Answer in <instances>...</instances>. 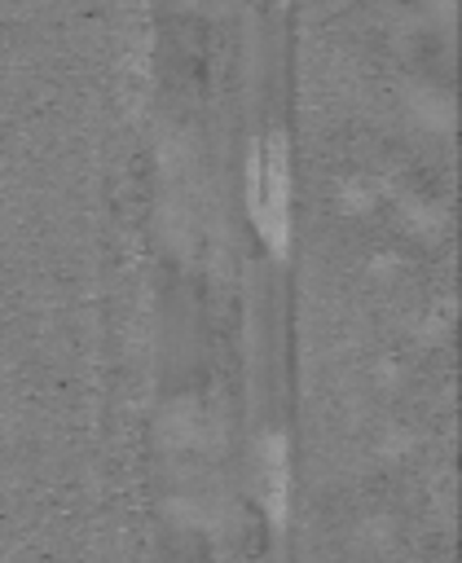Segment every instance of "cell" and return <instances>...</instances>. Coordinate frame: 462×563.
<instances>
[{
	"instance_id": "cell-1",
	"label": "cell",
	"mask_w": 462,
	"mask_h": 563,
	"mask_svg": "<svg viewBox=\"0 0 462 563\" xmlns=\"http://www.w3.org/2000/svg\"><path fill=\"white\" fill-rule=\"evenodd\" d=\"M246 207L255 233L273 255L290 251V141L282 128L264 132L246 150Z\"/></svg>"
},
{
	"instance_id": "cell-2",
	"label": "cell",
	"mask_w": 462,
	"mask_h": 563,
	"mask_svg": "<svg viewBox=\"0 0 462 563\" xmlns=\"http://www.w3.org/2000/svg\"><path fill=\"white\" fill-rule=\"evenodd\" d=\"M260 488H264L268 515L282 519L286 515V444H282V435L260 440Z\"/></svg>"
}]
</instances>
